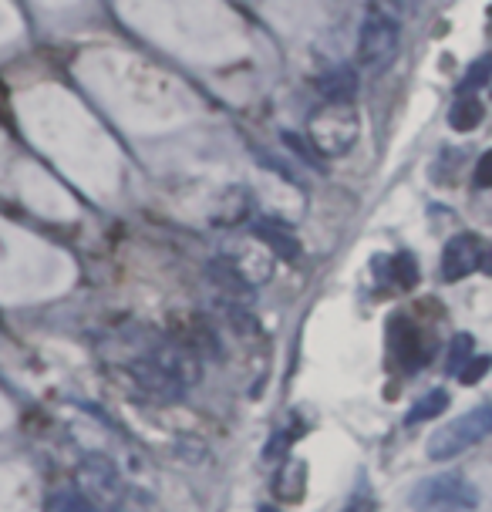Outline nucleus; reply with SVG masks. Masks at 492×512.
Masks as SVG:
<instances>
[{"mask_svg":"<svg viewBox=\"0 0 492 512\" xmlns=\"http://www.w3.org/2000/svg\"><path fill=\"white\" fill-rule=\"evenodd\" d=\"M142 398L159 401V405H176L186 398V391L203 378L199 354L189 344L169 341H145L129 361L122 364Z\"/></svg>","mask_w":492,"mask_h":512,"instance_id":"nucleus-1","label":"nucleus"},{"mask_svg":"<svg viewBox=\"0 0 492 512\" xmlns=\"http://www.w3.org/2000/svg\"><path fill=\"white\" fill-rule=\"evenodd\" d=\"M75 489L98 512H149L145 499L125 482V475L118 472L112 455L88 452L75 472Z\"/></svg>","mask_w":492,"mask_h":512,"instance_id":"nucleus-2","label":"nucleus"},{"mask_svg":"<svg viewBox=\"0 0 492 512\" xmlns=\"http://www.w3.org/2000/svg\"><path fill=\"white\" fill-rule=\"evenodd\" d=\"M408 506L415 512H472L479 506V489L462 472H435L412 489Z\"/></svg>","mask_w":492,"mask_h":512,"instance_id":"nucleus-3","label":"nucleus"},{"mask_svg":"<svg viewBox=\"0 0 492 512\" xmlns=\"http://www.w3.org/2000/svg\"><path fill=\"white\" fill-rule=\"evenodd\" d=\"M486 435H492V405H476V408H469L466 415L435 428V435L428 438L425 455L432 462H452V459H459L462 452H469L472 445H479Z\"/></svg>","mask_w":492,"mask_h":512,"instance_id":"nucleus-4","label":"nucleus"},{"mask_svg":"<svg viewBox=\"0 0 492 512\" xmlns=\"http://www.w3.org/2000/svg\"><path fill=\"white\" fill-rule=\"evenodd\" d=\"M398 51H402V27H398V21L388 11L371 7V11L364 14L361 31H358V61H361V68L381 75V71H388L391 64H395Z\"/></svg>","mask_w":492,"mask_h":512,"instance_id":"nucleus-5","label":"nucleus"},{"mask_svg":"<svg viewBox=\"0 0 492 512\" xmlns=\"http://www.w3.org/2000/svg\"><path fill=\"white\" fill-rule=\"evenodd\" d=\"M307 135H311L314 149L327 155V159L348 155L361 135L358 112H354V105H327L324 102V108H317L311 115V122H307Z\"/></svg>","mask_w":492,"mask_h":512,"instance_id":"nucleus-6","label":"nucleus"},{"mask_svg":"<svg viewBox=\"0 0 492 512\" xmlns=\"http://www.w3.org/2000/svg\"><path fill=\"white\" fill-rule=\"evenodd\" d=\"M479 256H482V250H479L476 236H469V233L452 236L442 250V280L455 283V280L469 277L472 270H479Z\"/></svg>","mask_w":492,"mask_h":512,"instance_id":"nucleus-7","label":"nucleus"},{"mask_svg":"<svg viewBox=\"0 0 492 512\" xmlns=\"http://www.w3.org/2000/svg\"><path fill=\"white\" fill-rule=\"evenodd\" d=\"M209 280H213L223 294H230L236 300L250 297V277H246V270L236 260H230V256H220V260L209 263Z\"/></svg>","mask_w":492,"mask_h":512,"instance_id":"nucleus-8","label":"nucleus"},{"mask_svg":"<svg viewBox=\"0 0 492 512\" xmlns=\"http://www.w3.org/2000/svg\"><path fill=\"white\" fill-rule=\"evenodd\" d=\"M257 236L277 256H284V260H297V256H300V243H297L294 230H290L287 223H280V219H260Z\"/></svg>","mask_w":492,"mask_h":512,"instance_id":"nucleus-9","label":"nucleus"},{"mask_svg":"<svg viewBox=\"0 0 492 512\" xmlns=\"http://www.w3.org/2000/svg\"><path fill=\"white\" fill-rule=\"evenodd\" d=\"M378 273L385 277V283H395L402 290H412L418 283V263L412 253H391L378 263Z\"/></svg>","mask_w":492,"mask_h":512,"instance_id":"nucleus-10","label":"nucleus"},{"mask_svg":"<svg viewBox=\"0 0 492 512\" xmlns=\"http://www.w3.org/2000/svg\"><path fill=\"white\" fill-rule=\"evenodd\" d=\"M391 351H395V358L405 364V368H418V361H422V351H418V331L408 320H391Z\"/></svg>","mask_w":492,"mask_h":512,"instance_id":"nucleus-11","label":"nucleus"},{"mask_svg":"<svg viewBox=\"0 0 492 512\" xmlns=\"http://www.w3.org/2000/svg\"><path fill=\"white\" fill-rule=\"evenodd\" d=\"M452 405V395L445 388H432L425 391L422 398L415 401L412 408L405 411V425H422V422H432V418H439L445 408Z\"/></svg>","mask_w":492,"mask_h":512,"instance_id":"nucleus-12","label":"nucleus"},{"mask_svg":"<svg viewBox=\"0 0 492 512\" xmlns=\"http://www.w3.org/2000/svg\"><path fill=\"white\" fill-rule=\"evenodd\" d=\"M324 91V102L327 105H354V91H358V75L351 68L334 71L331 78L321 85Z\"/></svg>","mask_w":492,"mask_h":512,"instance_id":"nucleus-13","label":"nucleus"},{"mask_svg":"<svg viewBox=\"0 0 492 512\" xmlns=\"http://www.w3.org/2000/svg\"><path fill=\"white\" fill-rule=\"evenodd\" d=\"M307 486V465L300 459H290L284 469L277 472V496L287 502H300Z\"/></svg>","mask_w":492,"mask_h":512,"instance_id":"nucleus-14","label":"nucleus"},{"mask_svg":"<svg viewBox=\"0 0 492 512\" xmlns=\"http://www.w3.org/2000/svg\"><path fill=\"white\" fill-rule=\"evenodd\" d=\"M482 115H486V108H482L476 95H459V102H455L449 112V125L455 132H472V128L482 122Z\"/></svg>","mask_w":492,"mask_h":512,"instance_id":"nucleus-15","label":"nucleus"},{"mask_svg":"<svg viewBox=\"0 0 492 512\" xmlns=\"http://www.w3.org/2000/svg\"><path fill=\"white\" fill-rule=\"evenodd\" d=\"M48 512H98V509L91 506V502L81 496L78 489H68V492H58V496H51Z\"/></svg>","mask_w":492,"mask_h":512,"instance_id":"nucleus-16","label":"nucleus"},{"mask_svg":"<svg viewBox=\"0 0 492 512\" xmlns=\"http://www.w3.org/2000/svg\"><path fill=\"white\" fill-rule=\"evenodd\" d=\"M469 358H472V337L469 334H455V341L449 347V358H445V371L459 374L462 368H466Z\"/></svg>","mask_w":492,"mask_h":512,"instance_id":"nucleus-17","label":"nucleus"},{"mask_svg":"<svg viewBox=\"0 0 492 512\" xmlns=\"http://www.w3.org/2000/svg\"><path fill=\"white\" fill-rule=\"evenodd\" d=\"M489 75H492V54H489V58H479L476 64H472V71H469V78L462 81L459 95H472V88H482V85H486Z\"/></svg>","mask_w":492,"mask_h":512,"instance_id":"nucleus-18","label":"nucleus"},{"mask_svg":"<svg viewBox=\"0 0 492 512\" xmlns=\"http://www.w3.org/2000/svg\"><path fill=\"white\" fill-rule=\"evenodd\" d=\"M489 371H492V358H469L466 368L455 374V378H459L462 384H479Z\"/></svg>","mask_w":492,"mask_h":512,"instance_id":"nucleus-19","label":"nucleus"},{"mask_svg":"<svg viewBox=\"0 0 492 512\" xmlns=\"http://www.w3.org/2000/svg\"><path fill=\"white\" fill-rule=\"evenodd\" d=\"M472 186H476V189H492V149L476 162V172H472Z\"/></svg>","mask_w":492,"mask_h":512,"instance_id":"nucleus-20","label":"nucleus"},{"mask_svg":"<svg viewBox=\"0 0 492 512\" xmlns=\"http://www.w3.org/2000/svg\"><path fill=\"white\" fill-rule=\"evenodd\" d=\"M341 512H375V499H371V496H354V499H348V506H344Z\"/></svg>","mask_w":492,"mask_h":512,"instance_id":"nucleus-21","label":"nucleus"},{"mask_svg":"<svg viewBox=\"0 0 492 512\" xmlns=\"http://www.w3.org/2000/svg\"><path fill=\"white\" fill-rule=\"evenodd\" d=\"M479 270H482V273H489V277H492V246H486V250H482V256H479Z\"/></svg>","mask_w":492,"mask_h":512,"instance_id":"nucleus-22","label":"nucleus"},{"mask_svg":"<svg viewBox=\"0 0 492 512\" xmlns=\"http://www.w3.org/2000/svg\"><path fill=\"white\" fill-rule=\"evenodd\" d=\"M260 512H280V509H273V506H260Z\"/></svg>","mask_w":492,"mask_h":512,"instance_id":"nucleus-23","label":"nucleus"}]
</instances>
